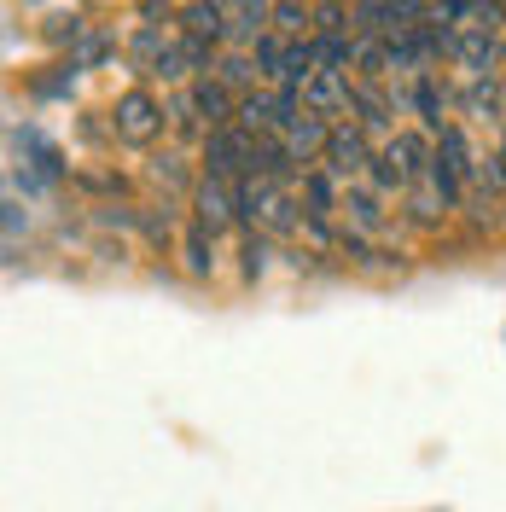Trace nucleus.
I'll return each instance as SVG.
<instances>
[{
  "mask_svg": "<svg viewBox=\"0 0 506 512\" xmlns=\"http://www.w3.org/2000/svg\"><path fill=\"white\" fill-rule=\"evenodd\" d=\"M384 204L379 192L367 187V181H349L344 187V204H338V227H349V233H367V239H390V222H384Z\"/></svg>",
  "mask_w": 506,
  "mask_h": 512,
  "instance_id": "0eeeda50",
  "label": "nucleus"
},
{
  "mask_svg": "<svg viewBox=\"0 0 506 512\" xmlns=\"http://www.w3.org/2000/svg\"><path fill=\"white\" fill-rule=\"evenodd\" d=\"M326 140H332V123H326V117H315V111H303V117L280 134V146L291 152V163H297V169H315V163L326 158Z\"/></svg>",
  "mask_w": 506,
  "mask_h": 512,
  "instance_id": "6e6552de",
  "label": "nucleus"
},
{
  "mask_svg": "<svg viewBox=\"0 0 506 512\" xmlns=\"http://www.w3.org/2000/svg\"><path fill=\"white\" fill-rule=\"evenodd\" d=\"M501 6H506V0H501Z\"/></svg>",
  "mask_w": 506,
  "mask_h": 512,
  "instance_id": "cd10ccee",
  "label": "nucleus"
},
{
  "mask_svg": "<svg viewBox=\"0 0 506 512\" xmlns=\"http://www.w3.org/2000/svg\"><path fill=\"white\" fill-rule=\"evenodd\" d=\"M187 210H192V222H198V227H210V233L222 239L227 227L239 222V187H233V181H222V175H204V181L192 187Z\"/></svg>",
  "mask_w": 506,
  "mask_h": 512,
  "instance_id": "423d86ee",
  "label": "nucleus"
},
{
  "mask_svg": "<svg viewBox=\"0 0 506 512\" xmlns=\"http://www.w3.org/2000/svg\"><path fill=\"white\" fill-rule=\"evenodd\" d=\"M501 88H506V76H501Z\"/></svg>",
  "mask_w": 506,
  "mask_h": 512,
  "instance_id": "bb28decb",
  "label": "nucleus"
},
{
  "mask_svg": "<svg viewBox=\"0 0 506 512\" xmlns=\"http://www.w3.org/2000/svg\"><path fill=\"white\" fill-rule=\"evenodd\" d=\"M373 152H379V146L361 134V123H349V117H344V123H332V140H326V158H320V169H332V175L349 187V181H367Z\"/></svg>",
  "mask_w": 506,
  "mask_h": 512,
  "instance_id": "7ed1b4c3",
  "label": "nucleus"
},
{
  "mask_svg": "<svg viewBox=\"0 0 506 512\" xmlns=\"http://www.w3.org/2000/svg\"><path fill=\"white\" fill-rule=\"evenodd\" d=\"M268 245H274L268 233H251V227H245V245H239V256H245V280H256V274L268 268Z\"/></svg>",
  "mask_w": 506,
  "mask_h": 512,
  "instance_id": "4be33fe9",
  "label": "nucleus"
},
{
  "mask_svg": "<svg viewBox=\"0 0 506 512\" xmlns=\"http://www.w3.org/2000/svg\"><path fill=\"white\" fill-rule=\"evenodd\" d=\"M175 6H181V12H187V6H198V0H175Z\"/></svg>",
  "mask_w": 506,
  "mask_h": 512,
  "instance_id": "393cba45",
  "label": "nucleus"
},
{
  "mask_svg": "<svg viewBox=\"0 0 506 512\" xmlns=\"http://www.w3.org/2000/svg\"><path fill=\"white\" fill-rule=\"evenodd\" d=\"M251 53H256V64H262V82L274 88V82H280V64H285V35H280V30H268V35H262V41L251 47Z\"/></svg>",
  "mask_w": 506,
  "mask_h": 512,
  "instance_id": "412c9836",
  "label": "nucleus"
},
{
  "mask_svg": "<svg viewBox=\"0 0 506 512\" xmlns=\"http://www.w3.org/2000/svg\"><path fill=\"white\" fill-rule=\"evenodd\" d=\"M163 105H169V134H175V140H204V134H210L204 117H198V105H192V82L187 88H175Z\"/></svg>",
  "mask_w": 506,
  "mask_h": 512,
  "instance_id": "a211bd4d",
  "label": "nucleus"
},
{
  "mask_svg": "<svg viewBox=\"0 0 506 512\" xmlns=\"http://www.w3.org/2000/svg\"><path fill=\"white\" fill-rule=\"evenodd\" d=\"M454 70L460 82H477V76H506V35L489 30H454Z\"/></svg>",
  "mask_w": 506,
  "mask_h": 512,
  "instance_id": "20e7f679",
  "label": "nucleus"
},
{
  "mask_svg": "<svg viewBox=\"0 0 506 512\" xmlns=\"http://www.w3.org/2000/svg\"><path fill=\"white\" fill-rule=\"evenodd\" d=\"M303 105L315 117H349V76L344 70H315L303 82Z\"/></svg>",
  "mask_w": 506,
  "mask_h": 512,
  "instance_id": "1a4fd4ad",
  "label": "nucleus"
},
{
  "mask_svg": "<svg viewBox=\"0 0 506 512\" xmlns=\"http://www.w3.org/2000/svg\"><path fill=\"white\" fill-rule=\"evenodd\" d=\"M146 175H152L163 192H187V198H192V187L204 181V169H192V158L181 152V146H163L158 158L146 163Z\"/></svg>",
  "mask_w": 506,
  "mask_h": 512,
  "instance_id": "9d476101",
  "label": "nucleus"
},
{
  "mask_svg": "<svg viewBox=\"0 0 506 512\" xmlns=\"http://www.w3.org/2000/svg\"><path fill=\"white\" fill-rule=\"evenodd\" d=\"M239 128L256 134V140H280V134H274V88L239 94Z\"/></svg>",
  "mask_w": 506,
  "mask_h": 512,
  "instance_id": "2eb2a0df",
  "label": "nucleus"
},
{
  "mask_svg": "<svg viewBox=\"0 0 506 512\" xmlns=\"http://www.w3.org/2000/svg\"><path fill=\"white\" fill-rule=\"evenodd\" d=\"M18 227H30V216H24L18 204H6V233H18Z\"/></svg>",
  "mask_w": 506,
  "mask_h": 512,
  "instance_id": "b1692460",
  "label": "nucleus"
},
{
  "mask_svg": "<svg viewBox=\"0 0 506 512\" xmlns=\"http://www.w3.org/2000/svg\"><path fill=\"white\" fill-rule=\"evenodd\" d=\"M454 111H460V123H466V128H489V134L501 140V128H506V88H501V76H477V82H460V99H454Z\"/></svg>",
  "mask_w": 506,
  "mask_h": 512,
  "instance_id": "39448f33",
  "label": "nucleus"
},
{
  "mask_svg": "<svg viewBox=\"0 0 506 512\" xmlns=\"http://www.w3.org/2000/svg\"><path fill=\"white\" fill-rule=\"evenodd\" d=\"M239 222L268 239H297L303 233V210H297V181H274V175H239Z\"/></svg>",
  "mask_w": 506,
  "mask_h": 512,
  "instance_id": "f257e3e1",
  "label": "nucleus"
},
{
  "mask_svg": "<svg viewBox=\"0 0 506 512\" xmlns=\"http://www.w3.org/2000/svg\"><path fill=\"white\" fill-rule=\"evenodd\" d=\"M111 128H117V140H128V146H152L158 134H169V105L152 88H128L111 105Z\"/></svg>",
  "mask_w": 506,
  "mask_h": 512,
  "instance_id": "f03ea898",
  "label": "nucleus"
},
{
  "mask_svg": "<svg viewBox=\"0 0 506 512\" xmlns=\"http://www.w3.org/2000/svg\"><path fill=\"white\" fill-rule=\"evenodd\" d=\"M402 204H408V216H413L419 227H437V222L448 216V198L437 192V181H431V175H425V181H413Z\"/></svg>",
  "mask_w": 506,
  "mask_h": 512,
  "instance_id": "6ab92c4d",
  "label": "nucleus"
},
{
  "mask_svg": "<svg viewBox=\"0 0 506 512\" xmlns=\"http://www.w3.org/2000/svg\"><path fill=\"white\" fill-rule=\"evenodd\" d=\"M222 88H233V94H256V82H262V64H256L251 47H222V59H216V70H210Z\"/></svg>",
  "mask_w": 506,
  "mask_h": 512,
  "instance_id": "9b49d317",
  "label": "nucleus"
},
{
  "mask_svg": "<svg viewBox=\"0 0 506 512\" xmlns=\"http://www.w3.org/2000/svg\"><path fill=\"white\" fill-rule=\"evenodd\" d=\"M181 256H187V274H192V280H210V274H216V233L192 222L187 233H181Z\"/></svg>",
  "mask_w": 506,
  "mask_h": 512,
  "instance_id": "f3484780",
  "label": "nucleus"
},
{
  "mask_svg": "<svg viewBox=\"0 0 506 512\" xmlns=\"http://www.w3.org/2000/svg\"><path fill=\"white\" fill-rule=\"evenodd\" d=\"M216 6H233V0H216Z\"/></svg>",
  "mask_w": 506,
  "mask_h": 512,
  "instance_id": "a878e982",
  "label": "nucleus"
},
{
  "mask_svg": "<svg viewBox=\"0 0 506 512\" xmlns=\"http://www.w3.org/2000/svg\"><path fill=\"white\" fill-rule=\"evenodd\" d=\"M355 82H396L390 41L384 35H355Z\"/></svg>",
  "mask_w": 506,
  "mask_h": 512,
  "instance_id": "ddd939ff",
  "label": "nucleus"
},
{
  "mask_svg": "<svg viewBox=\"0 0 506 512\" xmlns=\"http://www.w3.org/2000/svg\"><path fill=\"white\" fill-rule=\"evenodd\" d=\"M47 41H70V47H82V41H88V24H82V18H47Z\"/></svg>",
  "mask_w": 506,
  "mask_h": 512,
  "instance_id": "5701e85b",
  "label": "nucleus"
},
{
  "mask_svg": "<svg viewBox=\"0 0 506 512\" xmlns=\"http://www.w3.org/2000/svg\"><path fill=\"white\" fill-rule=\"evenodd\" d=\"M169 41H175V35H163L158 18L128 35V64H134V76H146V82H152V76H158V59L169 53Z\"/></svg>",
  "mask_w": 506,
  "mask_h": 512,
  "instance_id": "f8f14e48",
  "label": "nucleus"
},
{
  "mask_svg": "<svg viewBox=\"0 0 506 512\" xmlns=\"http://www.w3.org/2000/svg\"><path fill=\"white\" fill-rule=\"evenodd\" d=\"M181 30L198 35V41H210V47H227V6H216V0H198V6H187V12H181Z\"/></svg>",
  "mask_w": 506,
  "mask_h": 512,
  "instance_id": "4468645a",
  "label": "nucleus"
},
{
  "mask_svg": "<svg viewBox=\"0 0 506 512\" xmlns=\"http://www.w3.org/2000/svg\"><path fill=\"white\" fill-rule=\"evenodd\" d=\"M454 30L506 35V6H501V0H454Z\"/></svg>",
  "mask_w": 506,
  "mask_h": 512,
  "instance_id": "dca6fc26",
  "label": "nucleus"
},
{
  "mask_svg": "<svg viewBox=\"0 0 506 512\" xmlns=\"http://www.w3.org/2000/svg\"><path fill=\"white\" fill-rule=\"evenodd\" d=\"M274 30L285 41H309L315 35V0H274Z\"/></svg>",
  "mask_w": 506,
  "mask_h": 512,
  "instance_id": "aec40b11",
  "label": "nucleus"
}]
</instances>
